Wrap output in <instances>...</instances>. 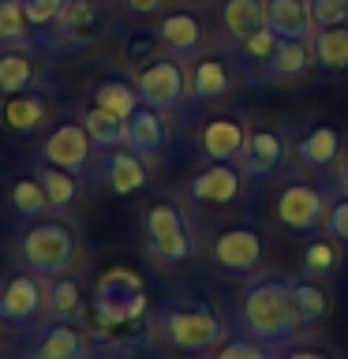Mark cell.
I'll use <instances>...</instances> for the list:
<instances>
[{
	"label": "cell",
	"instance_id": "e575fe53",
	"mask_svg": "<svg viewBox=\"0 0 348 359\" xmlns=\"http://www.w3.org/2000/svg\"><path fill=\"white\" fill-rule=\"evenodd\" d=\"M210 359H277L269 352V344L251 341V337H225V341L210 352Z\"/></svg>",
	"mask_w": 348,
	"mask_h": 359
},
{
	"label": "cell",
	"instance_id": "4316f807",
	"mask_svg": "<svg viewBox=\"0 0 348 359\" xmlns=\"http://www.w3.org/2000/svg\"><path fill=\"white\" fill-rule=\"evenodd\" d=\"M229 83H232L229 67H225L221 60H213V56H206V60H199L195 67H191L187 94L195 101H210V97H221L225 90H229Z\"/></svg>",
	"mask_w": 348,
	"mask_h": 359
},
{
	"label": "cell",
	"instance_id": "7c38bea8",
	"mask_svg": "<svg viewBox=\"0 0 348 359\" xmlns=\"http://www.w3.org/2000/svg\"><path fill=\"white\" fill-rule=\"evenodd\" d=\"M45 307V288H41V277H34L30 269L27 273H15L4 280L0 288V318L8 325H30L38 322V314Z\"/></svg>",
	"mask_w": 348,
	"mask_h": 359
},
{
	"label": "cell",
	"instance_id": "f1b7e54d",
	"mask_svg": "<svg viewBox=\"0 0 348 359\" xmlns=\"http://www.w3.org/2000/svg\"><path fill=\"white\" fill-rule=\"evenodd\" d=\"M221 22H225V30H229L232 41H247L258 27H266L262 22V0H225Z\"/></svg>",
	"mask_w": 348,
	"mask_h": 359
},
{
	"label": "cell",
	"instance_id": "ee69618b",
	"mask_svg": "<svg viewBox=\"0 0 348 359\" xmlns=\"http://www.w3.org/2000/svg\"><path fill=\"white\" fill-rule=\"evenodd\" d=\"M337 180H341V191L348 195V157H344V165H341V176H337Z\"/></svg>",
	"mask_w": 348,
	"mask_h": 359
},
{
	"label": "cell",
	"instance_id": "7a4b0ae2",
	"mask_svg": "<svg viewBox=\"0 0 348 359\" xmlns=\"http://www.w3.org/2000/svg\"><path fill=\"white\" fill-rule=\"evenodd\" d=\"M157 333L165 337L176 352L206 355L225 341L221 314L199 296H168L157 311Z\"/></svg>",
	"mask_w": 348,
	"mask_h": 359
},
{
	"label": "cell",
	"instance_id": "f35d334b",
	"mask_svg": "<svg viewBox=\"0 0 348 359\" xmlns=\"http://www.w3.org/2000/svg\"><path fill=\"white\" fill-rule=\"evenodd\" d=\"M240 45H243V56H247V60H255L258 67H262L269 56H274V49H277V34L269 30V27H258L251 38L240 41Z\"/></svg>",
	"mask_w": 348,
	"mask_h": 359
},
{
	"label": "cell",
	"instance_id": "836d02e7",
	"mask_svg": "<svg viewBox=\"0 0 348 359\" xmlns=\"http://www.w3.org/2000/svg\"><path fill=\"white\" fill-rule=\"evenodd\" d=\"M34 27L27 22L22 0H0V49H15V45H30Z\"/></svg>",
	"mask_w": 348,
	"mask_h": 359
},
{
	"label": "cell",
	"instance_id": "f546056e",
	"mask_svg": "<svg viewBox=\"0 0 348 359\" xmlns=\"http://www.w3.org/2000/svg\"><path fill=\"white\" fill-rule=\"evenodd\" d=\"M94 105L112 112V116H120V120H128L142 101H139L135 83H123V79H101V83L94 86Z\"/></svg>",
	"mask_w": 348,
	"mask_h": 359
},
{
	"label": "cell",
	"instance_id": "ab89813d",
	"mask_svg": "<svg viewBox=\"0 0 348 359\" xmlns=\"http://www.w3.org/2000/svg\"><path fill=\"white\" fill-rule=\"evenodd\" d=\"M157 49H161V41L154 38V34H139V38H131L128 45H123V56H128L131 64H150V60H157Z\"/></svg>",
	"mask_w": 348,
	"mask_h": 359
},
{
	"label": "cell",
	"instance_id": "ac0fdd59",
	"mask_svg": "<svg viewBox=\"0 0 348 359\" xmlns=\"http://www.w3.org/2000/svg\"><path fill=\"white\" fill-rule=\"evenodd\" d=\"M45 307H49L53 318H64V322H79V325H86L90 299H86L83 280H79L75 273L49 277V285H45Z\"/></svg>",
	"mask_w": 348,
	"mask_h": 359
},
{
	"label": "cell",
	"instance_id": "3957f363",
	"mask_svg": "<svg viewBox=\"0 0 348 359\" xmlns=\"http://www.w3.org/2000/svg\"><path fill=\"white\" fill-rule=\"evenodd\" d=\"M19 258L34 277L49 280L60 273H72L75 266V229L60 217H38L19 236Z\"/></svg>",
	"mask_w": 348,
	"mask_h": 359
},
{
	"label": "cell",
	"instance_id": "e0dca14e",
	"mask_svg": "<svg viewBox=\"0 0 348 359\" xmlns=\"http://www.w3.org/2000/svg\"><path fill=\"white\" fill-rule=\"evenodd\" d=\"M123 146H128L131 154H139L142 161H154L157 154H161L165 146V120L157 109H146L139 105L131 112L128 120H123Z\"/></svg>",
	"mask_w": 348,
	"mask_h": 359
},
{
	"label": "cell",
	"instance_id": "60d3db41",
	"mask_svg": "<svg viewBox=\"0 0 348 359\" xmlns=\"http://www.w3.org/2000/svg\"><path fill=\"white\" fill-rule=\"evenodd\" d=\"M277 359H333V355L322 352V348H314V344H300V348H288V352L277 355Z\"/></svg>",
	"mask_w": 348,
	"mask_h": 359
},
{
	"label": "cell",
	"instance_id": "ffe728a7",
	"mask_svg": "<svg viewBox=\"0 0 348 359\" xmlns=\"http://www.w3.org/2000/svg\"><path fill=\"white\" fill-rule=\"evenodd\" d=\"M0 120H4V128H11L15 135H34L45 120H49V101H45L38 90L8 94L4 105H0Z\"/></svg>",
	"mask_w": 348,
	"mask_h": 359
},
{
	"label": "cell",
	"instance_id": "7402d4cb",
	"mask_svg": "<svg viewBox=\"0 0 348 359\" xmlns=\"http://www.w3.org/2000/svg\"><path fill=\"white\" fill-rule=\"evenodd\" d=\"M139 296H146V280L128 266H112L94 280V303H131Z\"/></svg>",
	"mask_w": 348,
	"mask_h": 359
},
{
	"label": "cell",
	"instance_id": "30bf717a",
	"mask_svg": "<svg viewBox=\"0 0 348 359\" xmlns=\"http://www.w3.org/2000/svg\"><path fill=\"white\" fill-rule=\"evenodd\" d=\"M326 195L311 184H288L285 191L277 195V221L285 224L288 232L296 236H314L322 232V221H326Z\"/></svg>",
	"mask_w": 348,
	"mask_h": 359
},
{
	"label": "cell",
	"instance_id": "4dcf8cb0",
	"mask_svg": "<svg viewBox=\"0 0 348 359\" xmlns=\"http://www.w3.org/2000/svg\"><path fill=\"white\" fill-rule=\"evenodd\" d=\"M79 123L86 128L90 142L98 146V150H116V146H123V120L112 116V112L90 105L83 109V116H79Z\"/></svg>",
	"mask_w": 348,
	"mask_h": 359
},
{
	"label": "cell",
	"instance_id": "74e56055",
	"mask_svg": "<svg viewBox=\"0 0 348 359\" xmlns=\"http://www.w3.org/2000/svg\"><path fill=\"white\" fill-rule=\"evenodd\" d=\"M314 30L326 27H348V0H311Z\"/></svg>",
	"mask_w": 348,
	"mask_h": 359
},
{
	"label": "cell",
	"instance_id": "484cf974",
	"mask_svg": "<svg viewBox=\"0 0 348 359\" xmlns=\"http://www.w3.org/2000/svg\"><path fill=\"white\" fill-rule=\"evenodd\" d=\"M34 180L41 184V191H45V198H49L53 210H67V206H72V202L79 198V184H83V180L72 176L67 168H56L49 161H41L38 168H34Z\"/></svg>",
	"mask_w": 348,
	"mask_h": 359
},
{
	"label": "cell",
	"instance_id": "83f0119b",
	"mask_svg": "<svg viewBox=\"0 0 348 359\" xmlns=\"http://www.w3.org/2000/svg\"><path fill=\"white\" fill-rule=\"evenodd\" d=\"M337 266H341V243L330 240V236H319V232H314V240H311L307 247H303V255H300V269H303V277L326 280Z\"/></svg>",
	"mask_w": 348,
	"mask_h": 359
},
{
	"label": "cell",
	"instance_id": "1f68e13d",
	"mask_svg": "<svg viewBox=\"0 0 348 359\" xmlns=\"http://www.w3.org/2000/svg\"><path fill=\"white\" fill-rule=\"evenodd\" d=\"M34 79H38V72H34V60L27 53H0V94H27V90H34Z\"/></svg>",
	"mask_w": 348,
	"mask_h": 359
},
{
	"label": "cell",
	"instance_id": "f6af8a7d",
	"mask_svg": "<svg viewBox=\"0 0 348 359\" xmlns=\"http://www.w3.org/2000/svg\"><path fill=\"white\" fill-rule=\"evenodd\" d=\"M4 325H8V322H4V318H0V341H4Z\"/></svg>",
	"mask_w": 348,
	"mask_h": 359
},
{
	"label": "cell",
	"instance_id": "7bdbcfd3",
	"mask_svg": "<svg viewBox=\"0 0 348 359\" xmlns=\"http://www.w3.org/2000/svg\"><path fill=\"white\" fill-rule=\"evenodd\" d=\"M86 359H123V355L116 352V348H98V352H90Z\"/></svg>",
	"mask_w": 348,
	"mask_h": 359
},
{
	"label": "cell",
	"instance_id": "2e32d148",
	"mask_svg": "<svg viewBox=\"0 0 348 359\" xmlns=\"http://www.w3.org/2000/svg\"><path fill=\"white\" fill-rule=\"evenodd\" d=\"M281 161H285V139H281V131L274 128H255L247 135V146H243V157H240V172L243 176H274Z\"/></svg>",
	"mask_w": 348,
	"mask_h": 359
},
{
	"label": "cell",
	"instance_id": "cb8c5ba5",
	"mask_svg": "<svg viewBox=\"0 0 348 359\" xmlns=\"http://www.w3.org/2000/svg\"><path fill=\"white\" fill-rule=\"evenodd\" d=\"M314 64V49L311 41H296V38H277L274 56L262 64V72L269 79H296Z\"/></svg>",
	"mask_w": 348,
	"mask_h": 359
},
{
	"label": "cell",
	"instance_id": "5b68a950",
	"mask_svg": "<svg viewBox=\"0 0 348 359\" xmlns=\"http://www.w3.org/2000/svg\"><path fill=\"white\" fill-rule=\"evenodd\" d=\"M86 355H90L86 325L53 318V314L30 330L27 352H22V359H86Z\"/></svg>",
	"mask_w": 348,
	"mask_h": 359
},
{
	"label": "cell",
	"instance_id": "d4e9b609",
	"mask_svg": "<svg viewBox=\"0 0 348 359\" xmlns=\"http://www.w3.org/2000/svg\"><path fill=\"white\" fill-rule=\"evenodd\" d=\"M311 49H314V64H319L322 72H330V75H344L348 72V27L314 30Z\"/></svg>",
	"mask_w": 348,
	"mask_h": 359
},
{
	"label": "cell",
	"instance_id": "d6a6232c",
	"mask_svg": "<svg viewBox=\"0 0 348 359\" xmlns=\"http://www.w3.org/2000/svg\"><path fill=\"white\" fill-rule=\"evenodd\" d=\"M11 210H15V217L19 221H38V217H45L53 206H49V198H45V191H41V184L34 176H22V180H15L11 184Z\"/></svg>",
	"mask_w": 348,
	"mask_h": 359
},
{
	"label": "cell",
	"instance_id": "277c9868",
	"mask_svg": "<svg viewBox=\"0 0 348 359\" xmlns=\"http://www.w3.org/2000/svg\"><path fill=\"white\" fill-rule=\"evenodd\" d=\"M142 240H146V251L161 266H184L195 255L191 224L184 217V210L173 206V202H154L142 213Z\"/></svg>",
	"mask_w": 348,
	"mask_h": 359
},
{
	"label": "cell",
	"instance_id": "bcb514c9",
	"mask_svg": "<svg viewBox=\"0 0 348 359\" xmlns=\"http://www.w3.org/2000/svg\"><path fill=\"white\" fill-rule=\"evenodd\" d=\"M94 4H109V0H94Z\"/></svg>",
	"mask_w": 348,
	"mask_h": 359
},
{
	"label": "cell",
	"instance_id": "d6986e66",
	"mask_svg": "<svg viewBox=\"0 0 348 359\" xmlns=\"http://www.w3.org/2000/svg\"><path fill=\"white\" fill-rule=\"evenodd\" d=\"M288 296H292L296 330H311V325H319L326 314H330V292H326L322 280H314V277L288 280Z\"/></svg>",
	"mask_w": 348,
	"mask_h": 359
},
{
	"label": "cell",
	"instance_id": "6da1fadb",
	"mask_svg": "<svg viewBox=\"0 0 348 359\" xmlns=\"http://www.w3.org/2000/svg\"><path fill=\"white\" fill-rule=\"evenodd\" d=\"M236 330L251 341L262 344H285L296 333L292 318V296H288V277L277 273H258L247 280L236 296Z\"/></svg>",
	"mask_w": 348,
	"mask_h": 359
},
{
	"label": "cell",
	"instance_id": "9a60e30c",
	"mask_svg": "<svg viewBox=\"0 0 348 359\" xmlns=\"http://www.w3.org/2000/svg\"><path fill=\"white\" fill-rule=\"evenodd\" d=\"M262 22L277 38H314V19H311V0H262Z\"/></svg>",
	"mask_w": 348,
	"mask_h": 359
},
{
	"label": "cell",
	"instance_id": "b9f144b4",
	"mask_svg": "<svg viewBox=\"0 0 348 359\" xmlns=\"http://www.w3.org/2000/svg\"><path fill=\"white\" fill-rule=\"evenodd\" d=\"M128 4V11H135V15H157V11H165L168 0H123Z\"/></svg>",
	"mask_w": 348,
	"mask_h": 359
},
{
	"label": "cell",
	"instance_id": "52a82bcc",
	"mask_svg": "<svg viewBox=\"0 0 348 359\" xmlns=\"http://www.w3.org/2000/svg\"><path fill=\"white\" fill-rule=\"evenodd\" d=\"M135 90H139V101L146 109H157V112H173L180 101L187 97V75L184 67L173 60H150L139 67L135 75Z\"/></svg>",
	"mask_w": 348,
	"mask_h": 359
},
{
	"label": "cell",
	"instance_id": "8992f818",
	"mask_svg": "<svg viewBox=\"0 0 348 359\" xmlns=\"http://www.w3.org/2000/svg\"><path fill=\"white\" fill-rule=\"evenodd\" d=\"M210 255L225 273L251 277L262 266V229H255V224H229V229H221L213 236Z\"/></svg>",
	"mask_w": 348,
	"mask_h": 359
},
{
	"label": "cell",
	"instance_id": "8d00e7d4",
	"mask_svg": "<svg viewBox=\"0 0 348 359\" xmlns=\"http://www.w3.org/2000/svg\"><path fill=\"white\" fill-rule=\"evenodd\" d=\"M322 232L337 240L341 247H348V195L341 191L330 206H326V221H322Z\"/></svg>",
	"mask_w": 348,
	"mask_h": 359
},
{
	"label": "cell",
	"instance_id": "9c48e42d",
	"mask_svg": "<svg viewBox=\"0 0 348 359\" xmlns=\"http://www.w3.org/2000/svg\"><path fill=\"white\" fill-rule=\"evenodd\" d=\"M94 150L90 135L83 123H60V128L49 131V139L41 142V161H49L56 168H67L72 176L86 180L90 168H94Z\"/></svg>",
	"mask_w": 348,
	"mask_h": 359
},
{
	"label": "cell",
	"instance_id": "4fadbf2b",
	"mask_svg": "<svg viewBox=\"0 0 348 359\" xmlns=\"http://www.w3.org/2000/svg\"><path fill=\"white\" fill-rule=\"evenodd\" d=\"M247 135H251V131L243 128V120H236V116H213V120L202 123L199 142H202V154H206L210 161L236 165L243 157Z\"/></svg>",
	"mask_w": 348,
	"mask_h": 359
},
{
	"label": "cell",
	"instance_id": "5bb4252c",
	"mask_svg": "<svg viewBox=\"0 0 348 359\" xmlns=\"http://www.w3.org/2000/svg\"><path fill=\"white\" fill-rule=\"evenodd\" d=\"M154 38L161 41V49L168 56L187 60V56H195L202 49L206 30H202V22L191 15V11H168V15H161V22L154 27Z\"/></svg>",
	"mask_w": 348,
	"mask_h": 359
},
{
	"label": "cell",
	"instance_id": "d590c367",
	"mask_svg": "<svg viewBox=\"0 0 348 359\" xmlns=\"http://www.w3.org/2000/svg\"><path fill=\"white\" fill-rule=\"evenodd\" d=\"M67 0H22V11H27V22L34 27V41H41L45 34L53 30V22L60 19Z\"/></svg>",
	"mask_w": 348,
	"mask_h": 359
},
{
	"label": "cell",
	"instance_id": "ba28073f",
	"mask_svg": "<svg viewBox=\"0 0 348 359\" xmlns=\"http://www.w3.org/2000/svg\"><path fill=\"white\" fill-rule=\"evenodd\" d=\"M101 4L94 0H67L60 19L53 22V30L41 38L45 49H83V45L98 41L101 38V27H105V19H101Z\"/></svg>",
	"mask_w": 348,
	"mask_h": 359
},
{
	"label": "cell",
	"instance_id": "603a6c76",
	"mask_svg": "<svg viewBox=\"0 0 348 359\" xmlns=\"http://www.w3.org/2000/svg\"><path fill=\"white\" fill-rule=\"evenodd\" d=\"M341 150H344V139H341V131H337V128H330V123L311 128V131L296 142V154H300V161L307 165V168L333 165L337 157H341Z\"/></svg>",
	"mask_w": 348,
	"mask_h": 359
},
{
	"label": "cell",
	"instance_id": "8fae6325",
	"mask_svg": "<svg viewBox=\"0 0 348 359\" xmlns=\"http://www.w3.org/2000/svg\"><path fill=\"white\" fill-rule=\"evenodd\" d=\"M243 191V172L236 165L213 161L210 168H202L187 180L184 195L195 202V206H229V202L240 198Z\"/></svg>",
	"mask_w": 348,
	"mask_h": 359
},
{
	"label": "cell",
	"instance_id": "44dd1931",
	"mask_svg": "<svg viewBox=\"0 0 348 359\" xmlns=\"http://www.w3.org/2000/svg\"><path fill=\"white\" fill-rule=\"evenodd\" d=\"M101 180H105V187L112 195H135V191L146 187V165H142L139 154L128 150V146H116V150H109V157H105Z\"/></svg>",
	"mask_w": 348,
	"mask_h": 359
}]
</instances>
